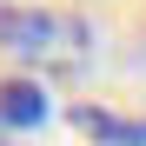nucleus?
Returning <instances> with one entry per match:
<instances>
[{"instance_id":"f257e3e1","label":"nucleus","mask_w":146,"mask_h":146,"mask_svg":"<svg viewBox=\"0 0 146 146\" xmlns=\"http://www.w3.org/2000/svg\"><path fill=\"white\" fill-rule=\"evenodd\" d=\"M0 46L33 73H80L93 60V27L53 7H0Z\"/></svg>"},{"instance_id":"f03ea898","label":"nucleus","mask_w":146,"mask_h":146,"mask_svg":"<svg viewBox=\"0 0 146 146\" xmlns=\"http://www.w3.org/2000/svg\"><path fill=\"white\" fill-rule=\"evenodd\" d=\"M73 126L100 146H146V119H119L106 106H73Z\"/></svg>"},{"instance_id":"7ed1b4c3","label":"nucleus","mask_w":146,"mask_h":146,"mask_svg":"<svg viewBox=\"0 0 146 146\" xmlns=\"http://www.w3.org/2000/svg\"><path fill=\"white\" fill-rule=\"evenodd\" d=\"M46 113L53 106H46V93L33 80H0V126H40Z\"/></svg>"}]
</instances>
